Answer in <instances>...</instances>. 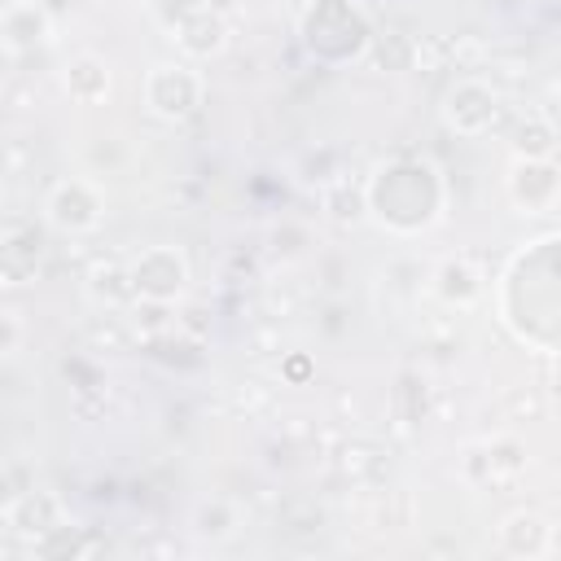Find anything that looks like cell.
Returning a JSON list of instances; mask_svg holds the SVG:
<instances>
[{"label": "cell", "mask_w": 561, "mask_h": 561, "mask_svg": "<svg viewBox=\"0 0 561 561\" xmlns=\"http://www.w3.org/2000/svg\"><path fill=\"white\" fill-rule=\"evenodd\" d=\"M434 294L443 298V302H451V307H473L478 298H482V272H478V263L473 259H443L438 267H434Z\"/></svg>", "instance_id": "11"}, {"label": "cell", "mask_w": 561, "mask_h": 561, "mask_svg": "<svg viewBox=\"0 0 561 561\" xmlns=\"http://www.w3.org/2000/svg\"><path fill=\"white\" fill-rule=\"evenodd\" d=\"M237 526H241V513H237V504H232V500H224V495L202 500V504L193 508V535H197V539L224 543V539H232V535H237Z\"/></svg>", "instance_id": "13"}, {"label": "cell", "mask_w": 561, "mask_h": 561, "mask_svg": "<svg viewBox=\"0 0 561 561\" xmlns=\"http://www.w3.org/2000/svg\"><path fill=\"white\" fill-rule=\"evenodd\" d=\"M188 259L180 245H149L140 250L131 263H127V285H131V298H145V302H175L188 294Z\"/></svg>", "instance_id": "3"}, {"label": "cell", "mask_w": 561, "mask_h": 561, "mask_svg": "<svg viewBox=\"0 0 561 561\" xmlns=\"http://www.w3.org/2000/svg\"><path fill=\"white\" fill-rule=\"evenodd\" d=\"M202 4H206V0H149V9L158 13V22H162L167 31H175V26H180L188 13H197Z\"/></svg>", "instance_id": "16"}, {"label": "cell", "mask_w": 561, "mask_h": 561, "mask_svg": "<svg viewBox=\"0 0 561 561\" xmlns=\"http://www.w3.org/2000/svg\"><path fill=\"white\" fill-rule=\"evenodd\" d=\"M22 342H26V320H22V311L0 307V359H4V355H18Z\"/></svg>", "instance_id": "15"}, {"label": "cell", "mask_w": 561, "mask_h": 561, "mask_svg": "<svg viewBox=\"0 0 561 561\" xmlns=\"http://www.w3.org/2000/svg\"><path fill=\"white\" fill-rule=\"evenodd\" d=\"M171 39L180 44L184 57L206 61V57H219V53L228 48V22H224V13H215L210 4H202L197 13H188V18L171 31Z\"/></svg>", "instance_id": "8"}, {"label": "cell", "mask_w": 561, "mask_h": 561, "mask_svg": "<svg viewBox=\"0 0 561 561\" xmlns=\"http://www.w3.org/2000/svg\"><path fill=\"white\" fill-rule=\"evenodd\" d=\"M443 210V180L430 162H386L364 180V215L381 228L416 232Z\"/></svg>", "instance_id": "1"}, {"label": "cell", "mask_w": 561, "mask_h": 561, "mask_svg": "<svg viewBox=\"0 0 561 561\" xmlns=\"http://www.w3.org/2000/svg\"><path fill=\"white\" fill-rule=\"evenodd\" d=\"M202 96L206 79L188 61H158L145 75V110L162 123H184L188 114H197Z\"/></svg>", "instance_id": "2"}, {"label": "cell", "mask_w": 561, "mask_h": 561, "mask_svg": "<svg viewBox=\"0 0 561 561\" xmlns=\"http://www.w3.org/2000/svg\"><path fill=\"white\" fill-rule=\"evenodd\" d=\"M44 219L66 237H88L105 219V188L88 175H66L44 197Z\"/></svg>", "instance_id": "4"}, {"label": "cell", "mask_w": 561, "mask_h": 561, "mask_svg": "<svg viewBox=\"0 0 561 561\" xmlns=\"http://www.w3.org/2000/svg\"><path fill=\"white\" fill-rule=\"evenodd\" d=\"M48 31H53V22H48V13L39 4H9L0 13V35L13 48H35V44L48 39Z\"/></svg>", "instance_id": "12"}, {"label": "cell", "mask_w": 561, "mask_h": 561, "mask_svg": "<svg viewBox=\"0 0 561 561\" xmlns=\"http://www.w3.org/2000/svg\"><path fill=\"white\" fill-rule=\"evenodd\" d=\"M504 188L522 215H552L561 197V167L557 158H513Z\"/></svg>", "instance_id": "6"}, {"label": "cell", "mask_w": 561, "mask_h": 561, "mask_svg": "<svg viewBox=\"0 0 561 561\" xmlns=\"http://www.w3.org/2000/svg\"><path fill=\"white\" fill-rule=\"evenodd\" d=\"M500 552L513 561H543L557 552V526L539 508H513L500 522Z\"/></svg>", "instance_id": "7"}, {"label": "cell", "mask_w": 561, "mask_h": 561, "mask_svg": "<svg viewBox=\"0 0 561 561\" xmlns=\"http://www.w3.org/2000/svg\"><path fill=\"white\" fill-rule=\"evenodd\" d=\"M9 526L26 539H44L53 530H66V508L53 491H26L9 504Z\"/></svg>", "instance_id": "9"}, {"label": "cell", "mask_w": 561, "mask_h": 561, "mask_svg": "<svg viewBox=\"0 0 561 561\" xmlns=\"http://www.w3.org/2000/svg\"><path fill=\"white\" fill-rule=\"evenodd\" d=\"M557 153V127L543 114H530L517 127V158H552Z\"/></svg>", "instance_id": "14"}, {"label": "cell", "mask_w": 561, "mask_h": 561, "mask_svg": "<svg viewBox=\"0 0 561 561\" xmlns=\"http://www.w3.org/2000/svg\"><path fill=\"white\" fill-rule=\"evenodd\" d=\"M61 88H66V96H70L75 105H101V101L110 96V88H114L110 61L96 57V53H79V57H70L66 70H61Z\"/></svg>", "instance_id": "10"}, {"label": "cell", "mask_w": 561, "mask_h": 561, "mask_svg": "<svg viewBox=\"0 0 561 561\" xmlns=\"http://www.w3.org/2000/svg\"><path fill=\"white\" fill-rule=\"evenodd\" d=\"M495 114H500V92L486 83V79H478V75H460L447 92H443V123L456 131V136H482V131H491V123H495Z\"/></svg>", "instance_id": "5"}, {"label": "cell", "mask_w": 561, "mask_h": 561, "mask_svg": "<svg viewBox=\"0 0 561 561\" xmlns=\"http://www.w3.org/2000/svg\"><path fill=\"white\" fill-rule=\"evenodd\" d=\"M105 158H110V167H123L127 162V149H123L118 136H96L92 140V167H101Z\"/></svg>", "instance_id": "17"}]
</instances>
